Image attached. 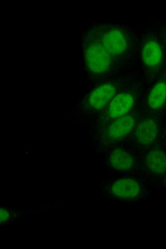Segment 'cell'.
<instances>
[{"label": "cell", "instance_id": "obj_11", "mask_svg": "<svg viewBox=\"0 0 166 249\" xmlns=\"http://www.w3.org/2000/svg\"><path fill=\"white\" fill-rule=\"evenodd\" d=\"M166 101V81H159L151 89L148 95L147 102L153 110L160 109Z\"/></svg>", "mask_w": 166, "mask_h": 249}, {"label": "cell", "instance_id": "obj_8", "mask_svg": "<svg viewBox=\"0 0 166 249\" xmlns=\"http://www.w3.org/2000/svg\"><path fill=\"white\" fill-rule=\"evenodd\" d=\"M159 134L157 122L152 119H147L138 124L135 131L134 139L139 146L148 147L156 142Z\"/></svg>", "mask_w": 166, "mask_h": 249}, {"label": "cell", "instance_id": "obj_6", "mask_svg": "<svg viewBox=\"0 0 166 249\" xmlns=\"http://www.w3.org/2000/svg\"><path fill=\"white\" fill-rule=\"evenodd\" d=\"M136 121L131 115H127L115 119L107 128L104 140L107 142H120L126 138L133 130Z\"/></svg>", "mask_w": 166, "mask_h": 249}, {"label": "cell", "instance_id": "obj_4", "mask_svg": "<svg viewBox=\"0 0 166 249\" xmlns=\"http://www.w3.org/2000/svg\"><path fill=\"white\" fill-rule=\"evenodd\" d=\"M141 59L144 65L149 69H157L162 65L163 47L157 36L149 35L145 39L141 49Z\"/></svg>", "mask_w": 166, "mask_h": 249}, {"label": "cell", "instance_id": "obj_1", "mask_svg": "<svg viewBox=\"0 0 166 249\" xmlns=\"http://www.w3.org/2000/svg\"><path fill=\"white\" fill-rule=\"evenodd\" d=\"M100 193L108 199L132 205L146 199L148 190L140 179L124 176L102 185Z\"/></svg>", "mask_w": 166, "mask_h": 249}, {"label": "cell", "instance_id": "obj_10", "mask_svg": "<svg viewBox=\"0 0 166 249\" xmlns=\"http://www.w3.org/2000/svg\"><path fill=\"white\" fill-rule=\"evenodd\" d=\"M145 168L151 174L160 176L166 173V153L159 149H153L145 155Z\"/></svg>", "mask_w": 166, "mask_h": 249}, {"label": "cell", "instance_id": "obj_9", "mask_svg": "<svg viewBox=\"0 0 166 249\" xmlns=\"http://www.w3.org/2000/svg\"><path fill=\"white\" fill-rule=\"evenodd\" d=\"M134 98L129 92H121L116 95L108 105V116L115 120L127 115L133 107Z\"/></svg>", "mask_w": 166, "mask_h": 249}, {"label": "cell", "instance_id": "obj_3", "mask_svg": "<svg viewBox=\"0 0 166 249\" xmlns=\"http://www.w3.org/2000/svg\"><path fill=\"white\" fill-rule=\"evenodd\" d=\"M92 28L114 64L127 55L130 42L125 30L118 26L110 24L99 25Z\"/></svg>", "mask_w": 166, "mask_h": 249}, {"label": "cell", "instance_id": "obj_2", "mask_svg": "<svg viewBox=\"0 0 166 249\" xmlns=\"http://www.w3.org/2000/svg\"><path fill=\"white\" fill-rule=\"evenodd\" d=\"M82 50L86 67L91 73L100 76L112 69L114 62L92 28L85 35Z\"/></svg>", "mask_w": 166, "mask_h": 249}, {"label": "cell", "instance_id": "obj_7", "mask_svg": "<svg viewBox=\"0 0 166 249\" xmlns=\"http://www.w3.org/2000/svg\"><path fill=\"white\" fill-rule=\"evenodd\" d=\"M109 167L120 173H128L136 167V160L132 153L123 147L113 148L110 153L108 159Z\"/></svg>", "mask_w": 166, "mask_h": 249}, {"label": "cell", "instance_id": "obj_5", "mask_svg": "<svg viewBox=\"0 0 166 249\" xmlns=\"http://www.w3.org/2000/svg\"><path fill=\"white\" fill-rule=\"evenodd\" d=\"M117 91V86L114 83L107 82L99 85L90 92L86 106L92 110H100L108 106L116 95Z\"/></svg>", "mask_w": 166, "mask_h": 249}, {"label": "cell", "instance_id": "obj_12", "mask_svg": "<svg viewBox=\"0 0 166 249\" xmlns=\"http://www.w3.org/2000/svg\"><path fill=\"white\" fill-rule=\"evenodd\" d=\"M160 39L161 40H163V43L162 44H163L164 46L166 48V29H165L164 33L162 35L161 39Z\"/></svg>", "mask_w": 166, "mask_h": 249}]
</instances>
